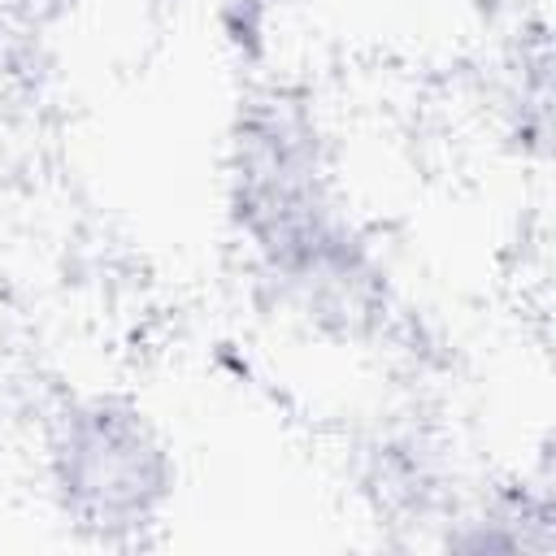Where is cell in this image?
I'll return each mask as SVG.
<instances>
[{
    "mask_svg": "<svg viewBox=\"0 0 556 556\" xmlns=\"http://www.w3.org/2000/svg\"><path fill=\"white\" fill-rule=\"evenodd\" d=\"M61 486L91 521H135L161 495V452L130 413L70 417L56 447Z\"/></svg>",
    "mask_w": 556,
    "mask_h": 556,
    "instance_id": "1",
    "label": "cell"
}]
</instances>
